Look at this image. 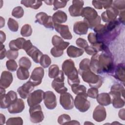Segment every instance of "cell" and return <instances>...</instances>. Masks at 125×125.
I'll list each match as a JSON object with an SVG mask.
<instances>
[{
    "instance_id": "83f0119b",
    "label": "cell",
    "mask_w": 125,
    "mask_h": 125,
    "mask_svg": "<svg viewBox=\"0 0 125 125\" xmlns=\"http://www.w3.org/2000/svg\"><path fill=\"white\" fill-rule=\"evenodd\" d=\"M96 100L97 102L103 106H107L111 103L110 96L107 93H102L98 94Z\"/></svg>"
},
{
    "instance_id": "d6986e66",
    "label": "cell",
    "mask_w": 125,
    "mask_h": 125,
    "mask_svg": "<svg viewBox=\"0 0 125 125\" xmlns=\"http://www.w3.org/2000/svg\"><path fill=\"white\" fill-rule=\"evenodd\" d=\"M13 80V75L11 72L7 71H3L0 79V88L6 89L8 88L12 83Z\"/></svg>"
},
{
    "instance_id": "6da1fadb",
    "label": "cell",
    "mask_w": 125,
    "mask_h": 125,
    "mask_svg": "<svg viewBox=\"0 0 125 125\" xmlns=\"http://www.w3.org/2000/svg\"><path fill=\"white\" fill-rule=\"evenodd\" d=\"M90 66L91 70L97 74L112 73L115 67L109 50L103 51L100 54L97 53L93 55L91 58Z\"/></svg>"
},
{
    "instance_id": "db71d44e",
    "label": "cell",
    "mask_w": 125,
    "mask_h": 125,
    "mask_svg": "<svg viewBox=\"0 0 125 125\" xmlns=\"http://www.w3.org/2000/svg\"><path fill=\"white\" fill-rule=\"evenodd\" d=\"M4 45L0 43V60H2L4 58L6 55V50L4 47Z\"/></svg>"
},
{
    "instance_id": "836d02e7",
    "label": "cell",
    "mask_w": 125,
    "mask_h": 125,
    "mask_svg": "<svg viewBox=\"0 0 125 125\" xmlns=\"http://www.w3.org/2000/svg\"><path fill=\"white\" fill-rule=\"evenodd\" d=\"M32 33V29L30 25L26 24L23 25L21 30V34L24 37H28L31 35Z\"/></svg>"
},
{
    "instance_id": "6f0895ef",
    "label": "cell",
    "mask_w": 125,
    "mask_h": 125,
    "mask_svg": "<svg viewBox=\"0 0 125 125\" xmlns=\"http://www.w3.org/2000/svg\"><path fill=\"white\" fill-rule=\"evenodd\" d=\"M0 43L3 44V43L6 40V35L4 32L2 31H0Z\"/></svg>"
},
{
    "instance_id": "91938a15",
    "label": "cell",
    "mask_w": 125,
    "mask_h": 125,
    "mask_svg": "<svg viewBox=\"0 0 125 125\" xmlns=\"http://www.w3.org/2000/svg\"><path fill=\"white\" fill-rule=\"evenodd\" d=\"M0 122L1 125H3L5 124V116L3 115L2 114L0 113Z\"/></svg>"
},
{
    "instance_id": "7402d4cb",
    "label": "cell",
    "mask_w": 125,
    "mask_h": 125,
    "mask_svg": "<svg viewBox=\"0 0 125 125\" xmlns=\"http://www.w3.org/2000/svg\"><path fill=\"white\" fill-rule=\"evenodd\" d=\"M52 43L57 49L63 51L69 45V42H64L62 38L58 35H54L52 38Z\"/></svg>"
},
{
    "instance_id": "ac0fdd59",
    "label": "cell",
    "mask_w": 125,
    "mask_h": 125,
    "mask_svg": "<svg viewBox=\"0 0 125 125\" xmlns=\"http://www.w3.org/2000/svg\"><path fill=\"white\" fill-rule=\"evenodd\" d=\"M25 108V104L21 99H17L8 108V112L11 114H17L21 112Z\"/></svg>"
},
{
    "instance_id": "4fadbf2b",
    "label": "cell",
    "mask_w": 125,
    "mask_h": 125,
    "mask_svg": "<svg viewBox=\"0 0 125 125\" xmlns=\"http://www.w3.org/2000/svg\"><path fill=\"white\" fill-rule=\"evenodd\" d=\"M43 100L45 107L48 109H54L57 106L56 97L52 91H47L45 92Z\"/></svg>"
},
{
    "instance_id": "f907efd6",
    "label": "cell",
    "mask_w": 125,
    "mask_h": 125,
    "mask_svg": "<svg viewBox=\"0 0 125 125\" xmlns=\"http://www.w3.org/2000/svg\"><path fill=\"white\" fill-rule=\"evenodd\" d=\"M84 51L89 55H94L98 53L97 50L92 46H88L85 49Z\"/></svg>"
},
{
    "instance_id": "7bdbcfd3",
    "label": "cell",
    "mask_w": 125,
    "mask_h": 125,
    "mask_svg": "<svg viewBox=\"0 0 125 125\" xmlns=\"http://www.w3.org/2000/svg\"><path fill=\"white\" fill-rule=\"evenodd\" d=\"M70 121H71L70 116L65 114L61 115L58 118V123L60 125H66Z\"/></svg>"
},
{
    "instance_id": "cb8c5ba5",
    "label": "cell",
    "mask_w": 125,
    "mask_h": 125,
    "mask_svg": "<svg viewBox=\"0 0 125 125\" xmlns=\"http://www.w3.org/2000/svg\"><path fill=\"white\" fill-rule=\"evenodd\" d=\"M52 20L54 23L61 24L67 21V16L66 14L61 10L55 12L52 16Z\"/></svg>"
},
{
    "instance_id": "ab89813d",
    "label": "cell",
    "mask_w": 125,
    "mask_h": 125,
    "mask_svg": "<svg viewBox=\"0 0 125 125\" xmlns=\"http://www.w3.org/2000/svg\"><path fill=\"white\" fill-rule=\"evenodd\" d=\"M90 61L88 58H85L82 60L79 64V68L78 70H84L90 68Z\"/></svg>"
},
{
    "instance_id": "d590c367",
    "label": "cell",
    "mask_w": 125,
    "mask_h": 125,
    "mask_svg": "<svg viewBox=\"0 0 125 125\" xmlns=\"http://www.w3.org/2000/svg\"><path fill=\"white\" fill-rule=\"evenodd\" d=\"M20 66L29 69L31 66V62L28 58L26 57H21L19 61Z\"/></svg>"
},
{
    "instance_id": "2e32d148",
    "label": "cell",
    "mask_w": 125,
    "mask_h": 125,
    "mask_svg": "<svg viewBox=\"0 0 125 125\" xmlns=\"http://www.w3.org/2000/svg\"><path fill=\"white\" fill-rule=\"evenodd\" d=\"M35 86V85L29 80L21 86L19 87L17 89V92L21 98L26 99L28 97L29 94L31 93Z\"/></svg>"
},
{
    "instance_id": "4dcf8cb0",
    "label": "cell",
    "mask_w": 125,
    "mask_h": 125,
    "mask_svg": "<svg viewBox=\"0 0 125 125\" xmlns=\"http://www.w3.org/2000/svg\"><path fill=\"white\" fill-rule=\"evenodd\" d=\"M17 76L18 78L21 80H27L29 77L28 69L20 66L17 70Z\"/></svg>"
},
{
    "instance_id": "3957f363",
    "label": "cell",
    "mask_w": 125,
    "mask_h": 125,
    "mask_svg": "<svg viewBox=\"0 0 125 125\" xmlns=\"http://www.w3.org/2000/svg\"><path fill=\"white\" fill-rule=\"evenodd\" d=\"M81 16L84 18L83 21L86 23L88 27L91 29L100 24L101 21V18L97 12L91 7L83 8Z\"/></svg>"
},
{
    "instance_id": "f1b7e54d",
    "label": "cell",
    "mask_w": 125,
    "mask_h": 125,
    "mask_svg": "<svg viewBox=\"0 0 125 125\" xmlns=\"http://www.w3.org/2000/svg\"><path fill=\"white\" fill-rule=\"evenodd\" d=\"M21 3L26 7H30L34 9H38L42 6V2L39 0H21Z\"/></svg>"
},
{
    "instance_id": "7a4b0ae2",
    "label": "cell",
    "mask_w": 125,
    "mask_h": 125,
    "mask_svg": "<svg viewBox=\"0 0 125 125\" xmlns=\"http://www.w3.org/2000/svg\"><path fill=\"white\" fill-rule=\"evenodd\" d=\"M62 68L64 74L67 77V82L69 85L80 83L78 71L75 66L73 60L71 59L65 60L62 64Z\"/></svg>"
},
{
    "instance_id": "4316f807",
    "label": "cell",
    "mask_w": 125,
    "mask_h": 125,
    "mask_svg": "<svg viewBox=\"0 0 125 125\" xmlns=\"http://www.w3.org/2000/svg\"><path fill=\"white\" fill-rule=\"evenodd\" d=\"M26 40L23 38H18L16 40H12L9 42V47L10 49L19 50L22 49L23 45Z\"/></svg>"
},
{
    "instance_id": "ffe728a7",
    "label": "cell",
    "mask_w": 125,
    "mask_h": 125,
    "mask_svg": "<svg viewBox=\"0 0 125 125\" xmlns=\"http://www.w3.org/2000/svg\"><path fill=\"white\" fill-rule=\"evenodd\" d=\"M106 117V112L105 108L101 105L97 106L93 112V118L97 122L104 121Z\"/></svg>"
},
{
    "instance_id": "9c48e42d",
    "label": "cell",
    "mask_w": 125,
    "mask_h": 125,
    "mask_svg": "<svg viewBox=\"0 0 125 125\" xmlns=\"http://www.w3.org/2000/svg\"><path fill=\"white\" fill-rule=\"evenodd\" d=\"M36 21L35 22L43 25L46 28L53 30L54 28V22L52 20V17L48 15L46 13L41 12L37 14L36 16Z\"/></svg>"
},
{
    "instance_id": "30bf717a",
    "label": "cell",
    "mask_w": 125,
    "mask_h": 125,
    "mask_svg": "<svg viewBox=\"0 0 125 125\" xmlns=\"http://www.w3.org/2000/svg\"><path fill=\"white\" fill-rule=\"evenodd\" d=\"M44 92L41 89H37L29 94L27 97L28 105L31 107L39 104L44 98Z\"/></svg>"
},
{
    "instance_id": "ba28073f",
    "label": "cell",
    "mask_w": 125,
    "mask_h": 125,
    "mask_svg": "<svg viewBox=\"0 0 125 125\" xmlns=\"http://www.w3.org/2000/svg\"><path fill=\"white\" fill-rule=\"evenodd\" d=\"M29 112L30 120L31 122L33 123H39L43 120L44 117L40 104L30 107Z\"/></svg>"
},
{
    "instance_id": "f546056e",
    "label": "cell",
    "mask_w": 125,
    "mask_h": 125,
    "mask_svg": "<svg viewBox=\"0 0 125 125\" xmlns=\"http://www.w3.org/2000/svg\"><path fill=\"white\" fill-rule=\"evenodd\" d=\"M71 89L72 92L76 94H86V88L83 85H80L79 83L73 84L71 85Z\"/></svg>"
},
{
    "instance_id": "484cf974",
    "label": "cell",
    "mask_w": 125,
    "mask_h": 125,
    "mask_svg": "<svg viewBox=\"0 0 125 125\" xmlns=\"http://www.w3.org/2000/svg\"><path fill=\"white\" fill-rule=\"evenodd\" d=\"M67 55L70 58H77L83 55L84 51L82 48H79L74 45L68 47L66 50Z\"/></svg>"
},
{
    "instance_id": "680465c9",
    "label": "cell",
    "mask_w": 125,
    "mask_h": 125,
    "mask_svg": "<svg viewBox=\"0 0 125 125\" xmlns=\"http://www.w3.org/2000/svg\"><path fill=\"white\" fill-rule=\"evenodd\" d=\"M118 115L119 118L123 120H125V109L123 108L121 110H120V111H119V113H118Z\"/></svg>"
},
{
    "instance_id": "f35d334b",
    "label": "cell",
    "mask_w": 125,
    "mask_h": 125,
    "mask_svg": "<svg viewBox=\"0 0 125 125\" xmlns=\"http://www.w3.org/2000/svg\"><path fill=\"white\" fill-rule=\"evenodd\" d=\"M6 124L7 125H22L23 124V120L22 118L20 117L10 118L6 121Z\"/></svg>"
},
{
    "instance_id": "603a6c76",
    "label": "cell",
    "mask_w": 125,
    "mask_h": 125,
    "mask_svg": "<svg viewBox=\"0 0 125 125\" xmlns=\"http://www.w3.org/2000/svg\"><path fill=\"white\" fill-rule=\"evenodd\" d=\"M26 53L37 63H39L41 57L43 55L42 53L38 48L33 45Z\"/></svg>"
},
{
    "instance_id": "e0dca14e",
    "label": "cell",
    "mask_w": 125,
    "mask_h": 125,
    "mask_svg": "<svg viewBox=\"0 0 125 125\" xmlns=\"http://www.w3.org/2000/svg\"><path fill=\"white\" fill-rule=\"evenodd\" d=\"M54 26L55 30L61 35V37L63 39H72V35L69 30V27L67 25L54 23Z\"/></svg>"
},
{
    "instance_id": "8fae6325",
    "label": "cell",
    "mask_w": 125,
    "mask_h": 125,
    "mask_svg": "<svg viewBox=\"0 0 125 125\" xmlns=\"http://www.w3.org/2000/svg\"><path fill=\"white\" fill-rule=\"evenodd\" d=\"M60 103L65 110H71L74 107V99L73 96L68 92L61 94Z\"/></svg>"
},
{
    "instance_id": "e575fe53",
    "label": "cell",
    "mask_w": 125,
    "mask_h": 125,
    "mask_svg": "<svg viewBox=\"0 0 125 125\" xmlns=\"http://www.w3.org/2000/svg\"><path fill=\"white\" fill-rule=\"evenodd\" d=\"M113 106L116 108H120L125 105V100L123 98H116L111 99Z\"/></svg>"
},
{
    "instance_id": "74e56055",
    "label": "cell",
    "mask_w": 125,
    "mask_h": 125,
    "mask_svg": "<svg viewBox=\"0 0 125 125\" xmlns=\"http://www.w3.org/2000/svg\"><path fill=\"white\" fill-rule=\"evenodd\" d=\"M24 15V10L22 7L17 6L15 7L12 12V15L17 19L21 18Z\"/></svg>"
},
{
    "instance_id": "c3c4849f",
    "label": "cell",
    "mask_w": 125,
    "mask_h": 125,
    "mask_svg": "<svg viewBox=\"0 0 125 125\" xmlns=\"http://www.w3.org/2000/svg\"><path fill=\"white\" fill-rule=\"evenodd\" d=\"M50 53L54 57H60L63 55V51L59 50L55 47H54L51 48L50 50Z\"/></svg>"
},
{
    "instance_id": "1f68e13d",
    "label": "cell",
    "mask_w": 125,
    "mask_h": 125,
    "mask_svg": "<svg viewBox=\"0 0 125 125\" xmlns=\"http://www.w3.org/2000/svg\"><path fill=\"white\" fill-rule=\"evenodd\" d=\"M39 63L43 68H46L51 64V60L47 55L43 54L41 57Z\"/></svg>"
},
{
    "instance_id": "f5cc1de1",
    "label": "cell",
    "mask_w": 125,
    "mask_h": 125,
    "mask_svg": "<svg viewBox=\"0 0 125 125\" xmlns=\"http://www.w3.org/2000/svg\"><path fill=\"white\" fill-rule=\"evenodd\" d=\"M92 3L93 6L96 9H102L103 8L101 0H93Z\"/></svg>"
},
{
    "instance_id": "9f6ffc18",
    "label": "cell",
    "mask_w": 125,
    "mask_h": 125,
    "mask_svg": "<svg viewBox=\"0 0 125 125\" xmlns=\"http://www.w3.org/2000/svg\"><path fill=\"white\" fill-rule=\"evenodd\" d=\"M119 14V17L118 19V21H119L120 22L122 23L123 24H125V10H121L120 11Z\"/></svg>"
},
{
    "instance_id": "11a10c76",
    "label": "cell",
    "mask_w": 125,
    "mask_h": 125,
    "mask_svg": "<svg viewBox=\"0 0 125 125\" xmlns=\"http://www.w3.org/2000/svg\"><path fill=\"white\" fill-rule=\"evenodd\" d=\"M103 4V7L104 9H108L111 6L112 4V0H101Z\"/></svg>"
},
{
    "instance_id": "ee69618b",
    "label": "cell",
    "mask_w": 125,
    "mask_h": 125,
    "mask_svg": "<svg viewBox=\"0 0 125 125\" xmlns=\"http://www.w3.org/2000/svg\"><path fill=\"white\" fill-rule=\"evenodd\" d=\"M19 55V52L18 50H8L7 51L6 57L9 60H15L16 59Z\"/></svg>"
},
{
    "instance_id": "7c38bea8",
    "label": "cell",
    "mask_w": 125,
    "mask_h": 125,
    "mask_svg": "<svg viewBox=\"0 0 125 125\" xmlns=\"http://www.w3.org/2000/svg\"><path fill=\"white\" fill-rule=\"evenodd\" d=\"M44 74V71L43 67H36L32 72L30 79L29 80L35 86H37L42 83Z\"/></svg>"
},
{
    "instance_id": "8d00e7d4",
    "label": "cell",
    "mask_w": 125,
    "mask_h": 125,
    "mask_svg": "<svg viewBox=\"0 0 125 125\" xmlns=\"http://www.w3.org/2000/svg\"><path fill=\"white\" fill-rule=\"evenodd\" d=\"M7 25L9 29L12 32H17L19 29V24L14 19L9 18L7 22Z\"/></svg>"
},
{
    "instance_id": "5bb4252c",
    "label": "cell",
    "mask_w": 125,
    "mask_h": 125,
    "mask_svg": "<svg viewBox=\"0 0 125 125\" xmlns=\"http://www.w3.org/2000/svg\"><path fill=\"white\" fill-rule=\"evenodd\" d=\"M119 14V11L113 6L107 9L101 14L102 19L105 22H109L117 19Z\"/></svg>"
},
{
    "instance_id": "d4e9b609",
    "label": "cell",
    "mask_w": 125,
    "mask_h": 125,
    "mask_svg": "<svg viewBox=\"0 0 125 125\" xmlns=\"http://www.w3.org/2000/svg\"><path fill=\"white\" fill-rule=\"evenodd\" d=\"M115 74L114 77L119 81L125 82V65L124 63H119L114 69Z\"/></svg>"
},
{
    "instance_id": "9a60e30c",
    "label": "cell",
    "mask_w": 125,
    "mask_h": 125,
    "mask_svg": "<svg viewBox=\"0 0 125 125\" xmlns=\"http://www.w3.org/2000/svg\"><path fill=\"white\" fill-rule=\"evenodd\" d=\"M83 5L84 1L83 0H73L72 4L68 8L70 16L72 17L81 16Z\"/></svg>"
},
{
    "instance_id": "5b68a950",
    "label": "cell",
    "mask_w": 125,
    "mask_h": 125,
    "mask_svg": "<svg viewBox=\"0 0 125 125\" xmlns=\"http://www.w3.org/2000/svg\"><path fill=\"white\" fill-rule=\"evenodd\" d=\"M0 108H7L12 103H13L18 98L17 94L14 91H9L7 94H5V89L0 88Z\"/></svg>"
},
{
    "instance_id": "be15d7a7",
    "label": "cell",
    "mask_w": 125,
    "mask_h": 125,
    "mask_svg": "<svg viewBox=\"0 0 125 125\" xmlns=\"http://www.w3.org/2000/svg\"><path fill=\"white\" fill-rule=\"evenodd\" d=\"M47 5H51L53 4V0H47V1H44Z\"/></svg>"
},
{
    "instance_id": "f6af8a7d",
    "label": "cell",
    "mask_w": 125,
    "mask_h": 125,
    "mask_svg": "<svg viewBox=\"0 0 125 125\" xmlns=\"http://www.w3.org/2000/svg\"><path fill=\"white\" fill-rule=\"evenodd\" d=\"M68 1H61V0H53V4L54 5L53 10H56L59 8L64 7L67 4Z\"/></svg>"
},
{
    "instance_id": "d6a6232c",
    "label": "cell",
    "mask_w": 125,
    "mask_h": 125,
    "mask_svg": "<svg viewBox=\"0 0 125 125\" xmlns=\"http://www.w3.org/2000/svg\"><path fill=\"white\" fill-rule=\"evenodd\" d=\"M59 66L57 64L51 65L48 69V76L50 78H55L60 72Z\"/></svg>"
},
{
    "instance_id": "6125c7cd",
    "label": "cell",
    "mask_w": 125,
    "mask_h": 125,
    "mask_svg": "<svg viewBox=\"0 0 125 125\" xmlns=\"http://www.w3.org/2000/svg\"><path fill=\"white\" fill-rule=\"evenodd\" d=\"M0 28H2L5 24V20L2 17H0Z\"/></svg>"
},
{
    "instance_id": "816d5d0a",
    "label": "cell",
    "mask_w": 125,
    "mask_h": 125,
    "mask_svg": "<svg viewBox=\"0 0 125 125\" xmlns=\"http://www.w3.org/2000/svg\"><path fill=\"white\" fill-rule=\"evenodd\" d=\"M32 46H33V45L31 41L30 40H26V41L24 42L23 44L22 49L24 50L25 52H26L29 49H30Z\"/></svg>"
},
{
    "instance_id": "94428289",
    "label": "cell",
    "mask_w": 125,
    "mask_h": 125,
    "mask_svg": "<svg viewBox=\"0 0 125 125\" xmlns=\"http://www.w3.org/2000/svg\"><path fill=\"white\" fill-rule=\"evenodd\" d=\"M66 125H80V123L76 120H72L68 122Z\"/></svg>"
},
{
    "instance_id": "52a82bcc",
    "label": "cell",
    "mask_w": 125,
    "mask_h": 125,
    "mask_svg": "<svg viewBox=\"0 0 125 125\" xmlns=\"http://www.w3.org/2000/svg\"><path fill=\"white\" fill-rule=\"evenodd\" d=\"M64 73L62 70H60L59 74L54 79L51 83L52 88L58 93L62 94L67 91V88L64 86Z\"/></svg>"
},
{
    "instance_id": "b9f144b4",
    "label": "cell",
    "mask_w": 125,
    "mask_h": 125,
    "mask_svg": "<svg viewBox=\"0 0 125 125\" xmlns=\"http://www.w3.org/2000/svg\"><path fill=\"white\" fill-rule=\"evenodd\" d=\"M115 8L117 9L118 11L124 10L125 8V0H114L112 2V4Z\"/></svg>"
},
{
    "instance_id": "277c9868",
    "label": "cell",
    "mask_w": 125,
    "mask_h": 125,
    "mask_svg": "<svg viewBox=\"0 0 125 125\" xmlns=\"http://www.w3.org/2000/svg\"><path fill=\"white\" fill-rule=\"evenodd\" d=\"M83 81L88 83L91 87L100 88L103 84V78L99 75L95 74L90 68L84 70H78Z\"/></svg>"
},
{
    "instance_id": "bcb514c9",
    "label": "cell",
    "mask_w": 125,
    "mask_h": 125,
    "mask_svg": "<svg viewBox=\"0 0 125 125\" xmlns=\"http://www.w3.org/2000/svg\"><path fill=\"white\" fill-rule=\"evenodd\" d=\"M98 89L97 88L91 87L89 88L87 90V94L88 97L92 99H96L98 95Z\"/></svg>"
},
{
    "instance_id": "44dd1931",
    "label": "cell",
    "mask_w": 125,
    "mask_h": 125,
    "mask_svg": "<svg viewBox=\"0 0 125 125\" xmlns=\"http://www.w3.org/2000/svg\"><path fill=\"white\" fill-rule=\"evenodd\" d=\"M88 27L87 25L83 21L76 22L73 25L74 32L79 35H85L87 33Z\"/></svg>"
},
{
    "instance_id": "60d3db41",
    "label": "cell",
    "mask_w": 125,
    "mask_h": 125,
    "mask_svg": "<svg viewBox=\"0 0 125 125\" xmlns=\"http://www.w3.org/2000/svg\"><path fill=\"white\" fill-rule=\"evenodd\" d=\"M6 66L7 69L12 72H14L17 70L18 64L17 62L13 60H9L6 62Z\"/></svg>"
},
{
    "instance_id": "8992f818",
    "label": "cell",
    "mask_w": 125,
    "mask_h": 125,
    "mask_svg": "<svg viewBox=\"0 0 125 125\" xmlns=\"http://www.w3.org/2000/svg\"><path fill=\"white\" fill-rule=\"evenodd\" d=\"M87 94L77 95L74 101L75 107L80 112H84L87 111L90 107V103L87 100Z\"/></svg>"
},
{
    "instance_id": "681fc988",
    "label": "cell",
    "mask_w": 125,
    "mask_h": 125,
    "mask_svg": "<svg viewBox=\"0 0 125 125\" xmlns=\"http://www.w3.org/2000/svg\"><path fill=\"white\" fill-rule=\"evenodd\" d=\"M88 41L90 43V44L92 45L95 44L97 42H98L97 39L96 35L94 33H89L88 37H87Z\"/></svg>"
},
{
    "instance_id": "7dc6e473",
    "label": "cell",
    "mask_w": 125,
    "mask_h": 125,
    "mask_svg": "<svg viewBox=\"0 0 125 125\" xmlns=\"http://www.w3.org/2000/svg\"><path fill=\"white\" fill-rule=\"evenodd\" d=\"M76 43L77 45L82 49H85L87 46H88V44L86 42V41L83 38H78L76 41Z\"/></svg>"
}]
</instances>
